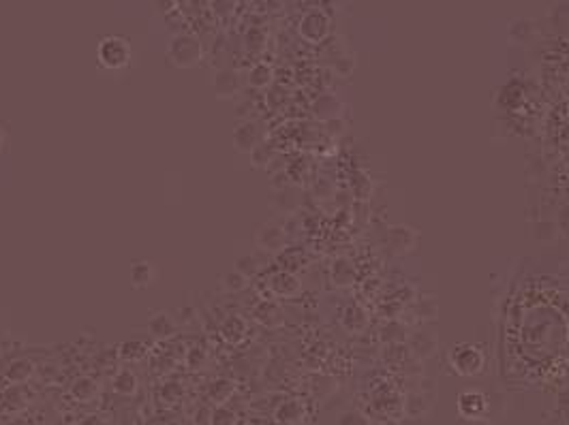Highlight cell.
I'll use <instances>...</instances> for the list:
<instances>
[{"label": "cell", "instance_id": "1", "mask_svg": "<svg viewBox=\"0 0 569 425\" xmlns=\"http://www.w3.org/2000/svg\"><path fill=\"white\" fill-rule=\"evenodd\" d=\"M97 60L105 70H122L133 60V45L122 35H107L97 45Z\"/></svg>", "mask_w": 569, "mask_h": 425}, {"label": "cell", "instance_id": "2", "mask_svg": "<svg viewBox=\"0 0 569 425\" xmlns=\"http://www.w3.org/2000/svg\"><path fill=\"white\" fill-rule=\"evenodd\" d=\"M450 366L454 368L456 374L460 376H475L484 370V352L479 350V346L475 344H456L452 350H450Z\"/></svg>", "mask_w": 569, "mask_h": 425}, {"label": "cell", "instance_id": "3", "mask_svg": "<svg viewBox=\"0 0 569 425\" xmlns=\"http://www.w3.org/2000/svg\"><path fill=\"white\" fill-rule=\"evenodd\" d=\"M167 60L176 68H193L201 60V43L195 37L180 35L169 43L167 49Z\"/></svg>", "mask_w": 569, "mask_h": 425}, {"label": "cell", "instance_id": "4", "mask_svg": "<svg viewBox=\"0 0 569 425\" xmlns=\"http://www.w3.org/2000/svg\"><path fill=\"white\" fill-rule=\"evenodd\" d=\"M265 141L263 126L255 120H244L236 124L234 128V148L240 154H251L257 146H261Z\"/></svg>", "mask_w": 569, "mask_h": 425}, {"label": "cell", "instance_id": "5", "mask_svg": "<svg viewBox=\"0 0 569 425\" xmlns=\"http://www.w3.org/2000/svg\"><path fill=\"white\" fill-rule=\"evenodd\" d=\"M253 240H255V246L268 254H278L284 250V246H287V233H284V229L276 223L259 225Z\"/></svg>", "mask_w": 569, "mask_h": 425}, {"label": "cell", "instance_id": "6", "mask_svg": "<svg viewBox=\"0 0 569 425\" xmlns=\"http://www.w3.org/2000/svg\"><path fill=\"white\" fill-rule=\"evenodd\" d=\"M270 209H274L276 214L289 216L302 205V190L296 186H282L270 195Z\"/></svg>", "mask_w": 569, "mask_h": 425}, {"label": "cell", "instance_id": "7", "mask_svg": "<svg viewBox=\"0 0 569 425\" xmlns=\"http://www.w3.org/2000/svg\"><path fill=\"white\" fill-rule=\"evenodd\" d=\"M385 244L390 248L392 254H409L415 250L417 246V233L415 229L407 227V225H396V227H390L388 229V238H385Z\"/></svg>", "mask_w": 569, "mask_h": 425}, {"label": "cell", "instance_id": "8", "mask_svg": "<svg viewBox=\"0 0 569 425\" xmlns=\"http://www.w3.org/2000/svg\"><path fill=\"white\" fill-rule=\"evenodd\" d=\"M268 289L274 297L280 300H292L302 291V282L298 276L289 273V271H276L272 273V278L268 280Z\"/></svg>", "mask_w": 569, "mask_h": 425}, {"label": "cell", "instance_id": "9", "mask_svg": "<svg viewBox=\"0 0 569 425\" xmlns=\"http://www.w3.org/2000/svg\"><path fill=\"white\" fill-rule=\"evenodd\" d=\"M128 280H131V287L137 291H144V289L152 287L155 280H157V265L148 259L133 261L128 267Z\"/></svg>", "mask_w": 569, "mask_h": 425}, {"label": "cell", "instance_id": "10", "mask_svg": "<svg viewBox=\"0 0 569 425\" xmlns=\"http://www.w3.org/2000/svg\"><path fill=\"white\" fill-rule=\"evenodd\" d=\"M212 88H215V94L219 101H229L236 99L240 92V75L236 73L234 68H223L215 75V82H212Z\"/></svg>", "mask_w": 569, "mask_h": 425}, {"label": "cell", "instance_id": "11", "mask_svg": "<svg viewBox=\"0 0 569 425\" xmlns=\"http://www.w3.org/2000/svg\"><path fill=\"white\" fill-rule=\"evenodd\" d=\"M409 344H411V350L413 355L419 357V359H429L437 352V346H439V338L435 331H429V329H419L415 331L411 338H409Z\"/></svg>", "mask_w": 569, "mask_h": 425}, {"label": "cell", "instance_id": "12", "mask_svg": "<svg viewBox=\"0 0 569 425\" xmlns=\"http://www.w3.org/2000/svg\"><path fill=\"white\" fill-rule=\"evenodd\" d=\"M342 109H345V105H342V101L336 94H321L313 103V113L321 122L340 120L342 118Z\"/></svg>", "mask_w": 569, "mask_h": 425}, {"label": "cell", "instance_id": "13", "mask_svg": "<svg viewBox=\"0 0 569 425\" xmlns=\"http://www.w3.org/2000/svg\"><path fill=\"white\" fill-rule=\"evenodd\" d=\"M458 412L467 419H479L486 412V398L479 391H465L458 398Z\"/></svg>", "mask_w": 569, "mask_h": 425}, {"label": "cell", "instance_id": "14", "mask_svg": "<svg viewBox=\"0 0 569 425\" xmlns=\"http://www.w3.org/2000/svg\"><path fill=\"white\" fill-rule=\"evenodd\" d=\"M330 278L336 287H351L355 278H358V271L347 259H336L330 267Z\"/></svg>", "mask_w": 569, "mask_h": 425}, {"label": "cell", "instance_id": "15", "mask_svg": "<svg viewBox=\"0 0 569 425\" xmlns=\"http://www.w3.org/2000/svg\"><path fill=\"white\" fill-rule=\"evenodd\" d=\"M174 329H176V323H174V319L167 312H155V314H150V319H148V333L150 335H155V338H167V335L174 333Z\"/></svg>", "mask_w": 569, "mask_h": 425}, {"label": "cell", "instance_id": "16", "mask_svg": "<svg viewBox=\"0 0 569 425\" xmlns=\"http://www.w3.org/2000/svg\"><path fill=\"white\" fill-rule=\"evenodd\" d=\"M68 391H71V395H73L76 400H80V402H90L92 398H97L99 385L90 376H80V378L73 381V385H71Z\"/></svg>", "mask_w": 569, "mask_h": 425}, {"label": "cell", "instance_id": "17", "mask_svg": "<svg viewBox=\"0 0 569 425\" xmlns=\"http://www.w3.org/2000/svg\"><path fill=\"white\" fill-rule=\"evenodd\" d=\"M221 333L227 342H240L246 333V321L238 314H232L221 323Z\"/></svg>", "mask_w": 569, "mask_h": 425}, {"label": "cell", "instance_id": "18", "mask_svg": "<svg viewBox=\"0 0 569 425\" xmlns=\"http://www.w3.org/2000/svg\"><path fill=\"white\" fill-rule=\"evenodd\" d=\"M369 319H366V312L360 308V306H349L342 314V325L345 329H349L351 333H360L364 327H366Z\"/></svg>", "mask_w": 569, "mask_h": 425}, {"label": "cell", "instance_id": "19", "mask_svg": "<svg viewBox=\"0 0 569 425\" xmlns=\"http://www.w3.org/2000/svg\"><path fill=\"white\" fill-rule=\"evenodd\" d=\"M304 417V406L298 402V400H289V402H284L278 406L276 410V419L280 423H296Z\"/></svg>", "mask_w": 569, "mask_h": 425}, {"label": "cell", "instance_id": "20", "mask_svg": "<svg viewBox=\"0 0 569 425\" xmlns=\"http://www.w3.org/2000/svg\"><path fill=\"white\" fill-rule=\"evenodd\" d=\"M246 287H248V278H244L236 269H229L221 276V289L227 293H242Z\"/></svg>", "mask_w": 569, "mask_h": 425}, {"label": "cell", "instance_id": "21", "mask_svg": "<svg viewBox=\"0 0 569 425\" xmlns=\"http://www.w3.org/2000/svg\"><path fill=\"white\" fill-rule=\"evenodd\" d=\"M137 387H139V381L128 370L118 372L116 378H114V391L120 393V395H133V393H137Z\"/></svg>", "mask_w": 569, "mask_h": 425}, {"label": "cell", "instance_id": "22", "mask_svg": "<svg viewBox=\"0 0 569 425\" xmlns=\"http://www.w3.org/2000/svg\"><path fill=\"white\" fill-rule=\"evenodd\" d=\"M272 84V68L268 64H255L248 73V86L261 90Z\"/></svg>", "mask_w": 569, "mask_h": 425}, {"label": "cell", "instance_id": "23", "mask_svg": "<svg viewBox=\"0 0 569 425\" xmlns=\"http://www.w3.org/2000/svg\"><path fill=\"white\" fill-rule=\"evenodd\" d=\"M234 269L240 271L244 278L251 280V278L257 276V271H259V259H257L255 254H251V252L240 254V257H236V261H234Z\"/></svg>", "mask_w": 569, "mask_h": 425}, {"label": "cell", "instance_id": "24", "mask_svg": "<svg viewBox=\"0 0 569 425\" xmlns=\"http://www.w3.org/2000/svg\"><path fill=\"white\" fill-rule=\"evenodd\" d=\"M30 374H32V366H30V362H26V359H16L9 368H7V378L11 381V383H26L28 378H30Z\"/></svg>", "mask_w": 569, "mask_h": 425}, {"label": "cell", "instance_id": "25", "mask_svg": "<svg viewBox=\"0 0 569 425\" xmlns=\"http://www.w3.org/2000/svg\"><path fill=\"white\" fill-rule=\"evenodd\" d=\"M381 338L383 342H392V344H398V342H405L409 335H407V327L398 321H390L383 325L381 329Z\"/></svg>", "mask_w": 569, "mask_h": 425}, {"label": "cell", "instance_id": "26", "mask_svg": "<svg viewBox=\"0 0 569 425\" xmlns=\"http://www.w3.org/2000/svg\"><path fill=\"white\" fill-rule=\"evenodd\" d=\"M255 316H257L263 325H276V323H280V316H282V314H280V310H278L276 304H272V302H263V304L257 306Z\"/></svg>", "mask_w": 569, "mask_h": 425}, {"label": "cell", "instance_id": "27", "mask_svg": "<svg viewBox=\"0 0 569 425\" xmlns=\"http://www.w3.org/2000/svg\"><path fill=\"white\" fill-rule=\"evenodd\" d=\"M234 391H236V387H234V383L227 381V378H219V381H215V383L210 385V389H208L210 398L215 400V402H225Z\"/></svg>", "mask_w": 569, "mask_h": 425}, {"label": "cell", "instance_id": "28", "mask_svg": "<svg viewBox=\"0 0 569 425\" xmlns=\"http://www.w3.org/2000/svg\"><path fill=\"white\" fill-rule=\"evenodd\" d=\"M558 233V227L556 223H550V221H541V223H535L533 225V238L539 240V242H552Z\"/></svg>", "mask_w": 569, "mask_h": 425}, {"label": "cell", "instance_id": "29", "mask_svg": "<svg viewBox=\"0 0 569 425\" xmlns=\"http://www.w3.org/2000/svg\"><path fill=\"white\" fill-rule=\"evenodd\" d=\"M336 425H371V419L360 410H347L338 417Z\"/></svg>", "mask_w": 569, "mask_h": 425}, {"label": "cell", "instance_id": "30", "mask_svg": "<svg viewBox=\"0 0 569 425\" xmlns=\"http://www.w3.org/2000/svg\"><path fill=\"white\" fill-rule=\"evenodd\" d=\"M251 161H253V167H268V163H272V148L265 141L251 152Z\"/></svg>", "mask_w": 569, "mask_h": 425}, {"label": "cell", "instance_id": "31", "mask_svg": "<svg viewBox=\"0 0 569 425\" xmlns=\"http://www.w3.org/2000/svg\"><path fill=\"white\" fill-rule=\"evenodd\" d=\"M234 423H236V414L227 406L215 408V412L210 417V425H234Z\"/></svg>", "mask_w": 569, "mask_h": 425}, {"label": "cell", "instance_id": "32", "mask_svg": "<svg viewBox=\"0 0 569 425\" xmlns=\"http://www.w3.org/2000/svg\"><path fill=\"white\" fill-rule=\"evenodd\" d=\"M556 227L561 233L569 235V203H565L561 209H558V221H556Z\"/></svg>", "mask_w": 569, "mask_h": 425}, {"label": "cell", "instance_id": "33", "mask_svg": "<svg viewBox=\"0 0 569 425\" xmlns=\"http://www.w3.org/2000/svg\"><path fill=\"white\" fill-rule=\"evenodd\" d=\"M161 395H163V400H176V398L182 395V387H180L178 383H167V385L161 389Z\"/></svg>", "mask_w": 569, "mask_h": 425}]
</instances>
